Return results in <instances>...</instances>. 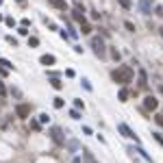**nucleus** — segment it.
Masks as SVG:
<instances>
[{
	"label": "nucleus",
	"instance_id": "f704fd0d",
	"mask_svg": "<svg viewBox=\"0 0 163 163\" xmlns=\"http://www.w3.org/2000/svg\"><path fill=\"white\" fill-rule=\"evenodd\" d=\"M0 4H2V0H0Z\"/></svg>",
	"mask_w": 163,
	"mask_h": 163
},
{
	"label": "nucleus",
	"instance_id": "393cba45",
	"mask_svg": "<svg viewBox=\"0 0 163 163\" xmlns=\"http://www.w3.org/2000/svg\"><path fill=\"white\" fill-rule=\"evenodd\" d=\"M155 122H157V124L163 128V115H161V113H157V115H155Z\"/></svg>",
	"mask_w": 163,
	"mask_h": 163
},
{
	"label": "nucleus",
	"instance_id": "4be33fe9",
	"mask_svg": "<svg viewBox=\"0 0 163 163\" xmlns=\"http://www.w3.org/2000/svg\"><path fill=\"white\" fill-rule=\"evenodd\" d=\"M31 128H33V130H41V122H37V120H31Z\"/></svg>",
	"mask_w": 163,
	"mask_h": 163
},
{
	"label": "nucleus",
	"instance_id": "412c9836",
	"mask_svg": "<svg viewBox=\"0 0 163 163\" xmlns=\"http://www.w3.org/2000/svg\"><path fill=\"white\" fill-rule=\"evenodd\" d=\"M70 118H72V120H81V113H79V109H72V111H70Z\"/></svg>",
	"mask_w": 163,
	"mask_h": 163
},
{
	"label": "nucleus",
	"instance_id": "a211bd4d",
	"mask_svg": "<svg viewBox=\"0 0 163 163\" xmlns=\"http://www.w3.org/2000/svg\"><path fill=\"white\" fill-rule=\"evenodd\" d=\"M4 24L13 28V26H15V20H13V15H7V18H4Z\"/></svg>",
	"mask_w": 163,
	"mask_h": 163
},
{
	"label": "nucleus",
	"instance_id": "f8f14e48",
	"mask_svg": "<svg viewBox=\"0 0 163 163\" xmlns=\"http://www.w3.org/2000/svg\"><path fill=\"white\" fill-rule=\"evenodd\" d=\"M128 96H130V94H128V89H126V87H124V89H120V94H118L120 102H128Z\"/></svg>",
	"mask_w": 163,
	"mask_h": 163
},
{
	"label": "nucleus",
	"instance_id": "f257e3e1",
	"mask_svg": "<svg viewBox=\"0 0 163 163\" xmlns=\"http://www.w3.org/2000/svg\"><path fill=\"white\" fill-rule=\"evenodd\" d=\"M133 76H135V72H133L130 65H118L111 72V79H113V83H118V85H128V83L133 81Z\"/></svg>",
	"mask_w": 163,
	"mask_h": 163
},
{
	"label": "nucleus",
	"instance_id": "bb28decb",
	"mask_svg": "<svg viewBox=\"0 0 163 163\" xmlns=\"http://www.w3.org/2000/svg\"><path fill=\"white\" fill-rule=\"evenodd\" d=\"M83 87H85V89H87V91H91V83H89V81H87V79H83Z\"/></svg>",
	"mask_w": 163,
	"mask_h": 163
},
{
	"label": "nucleus",
	"instance_id": "4468645a",
	"mask_svg": "<svg viewBox=\"0 0 163 163\" xmlns=\"http://www.w3.org/2000/svg\"><path fill=\"white\" fill-rule=\"evenodd\" d=\"M0 65H2L4 70H13V63H11L9 59H0Z\"/></svg>",
	"mask_w": 163,
	"mask_h": 163
},
{
	"label": "nucleus",
	"instance_id": "a878e982",
	"mask_svg": "<svg viewBox=\"0 0 163 163\" xmlns=\"http://www.w3.org/2000/svg\"><path fill=\"white\" fill-rule=\"evenodd\" d=\"M74 107H76V109H85V102H83V100H79V98H76V100H74Z\"/></svg>",
	"mask_w": 163,
	"mask_h": 163
},
{
	"label": "nucleus",
	"instance_id": "ddd939ff",
	"mask_svg": "<svg viewBox=\"0 0 163 163\" xmlns=\"http://www.w3.org/2000/svg\"><path fill=\"white\" fill-rule=\"evenodd\" d=\"M109 52H111V59H113V61H120V59H122V54L118 52V48H109Z\"/></svg>",
	"mask_w": 163,
	"mask_h": 163
},
{
	"label": "nucleus",
	"instance_id": "2f4dec72",
	"mask_svg": "<svg viewBox=\"0 0 163 163\" xmlns=\"http://www.w3.org/2000/svg\"><path fill=\"white\" fill-rule=\"evenodd\" d=\"M155 13H157V15H159V18H163V7H161V4H159V7H157V9H155Z\"/></svg>",
	"mask_w": 163,
	"mask_h": 163
},
{
	"label": "nucleus",
	"instance_id": "2eb2a0df",
	"mask_svg": "<svg viewBox=\"0 0 163 163\" xmlns=\"http://www.w3.org/2000/svg\"><path fill=\"white\" fill-rule=\"evenodd\" d=\"M50 85H52V87H54V89H61V87H63V83L59 81V79H57V76H54V79H50Z\"/></svg>",
	"mask_w": 163,
	"mask_h": 163
},
{
	"label": "nucleus",
	"instance_id": "f03ea898",
	"mask_svg": "<svg viewBox=\"0 0 163 163\" xmlns=\"http://www.w3.org/2000/svg\"><path fill=\"white\" fill-rule=\"evenodd\" d=\"M89 46H91V50H94V54L98 59H104L107 57V46H104V41L100 39V37H91Z\"/></svg>",
	"mask_w": 163,
	"mask_h": 163
},
{
	"label": "nucleus",
	"instance_id": "6ab92c4d",
	"mask_svg": "<svg viewBox=\"0 0 163 163\" xmlns=\"http://www.w3.org/2000/svg\"><path fill=\"white\" fill-rule=\"evenodd\" d=\"M52 104H54V109H63V104H65V102H63V98H54V102H52Z\"/></svg>",
	"mask_w": 163,
	"mask_h": 163
},
{
	"label": "nucleus",
	"instance_id": "cd10ccee",
	"mask_svg": "<svg viewBox=\"0 0 163 163\" xmlns=\"http://www.w3.org/2000/svg\"><path fill=\"white\" fill-rule=\"evenodd\" d=\"M152 137H155V141L161 144V148H163V137H161V135H159V133H152Z\"/></svg>",
	"mask_w": 163,
	"mask_h": 163
},
{
	"label": "nucleus",
	"instance_id": "b1692460",
	"mask_svg": "<svg viewBox=\"0 0 163 163\" xmlns=\"http://www.w3.org/2000/svg\"><path fill=\"white\" fill-rule=\"evenodd\" d=\"M7 96V87H4V83L0 81V98H4Z\"/></svg>",
	"mask_w": 163,
	"mask_h": 163
},
{
	"label": "nucleus",
	"instance_id": "20e7f679",
	"mask_svg": "<svg viewBox=\"0 0 163 163\" xmlns=\"http://www.w3.org/2000/svg\"><path fill=\"white\" fill-rule=\"evenodd\" d=\"M118 133H122V137H126V139H135V141H139V137L130 130V126H128V124H124V122L118 124Z\"/></svg>",
	"mask_w": 163,
	"mask_h": 163
},
{
	"label": "nucleus",
	"instance_id": "9d476101",
	"mask_svg": "<svg viewBox=\"0 0 163 163\" xmlns=\"http://www.w3.org/2000/svg\"><path fill=\"white\" fill-rule=\"evenodd\" d=\"M72 20L79 22V24H85V13H81V11H72Z\"/></svg>",
	"mask_w": 163,
	"mask_h": 163
},
{
	"label": "nucleus",
	"instance_id": "9b49d317",
	"mask_svg": "<svg viewBox=\"0 0 163 163\" xmlns=\"http://www.w3.org/2000/svg\"><path fill=\"white\" fill-rule=\"evenodd\" d=\"M139 87H141V89H146V87H148V76H146V72H144V70L139 72Z\"/></svg>",
	"mask_w": 163,
	"mask_h": 163
},
{
	"label": "nucleus",
	"instance_id": "39448f33",
	"mask_svg": "<svg viewBox=\"0 0 163 163\" xmlns=\"http://www.w3.org/2000/svg\"><path fill=\"white\" fill-rule=\"evenodd\" d=\"M50 137H52V141L59 144V146L65 144V139H63V130H61L59 126H52V128H50Z\"/></svg>",
	"mask_w": 163,
	"mask_h": 163
},
{
	"label": "nucleus",
	"instance_id": "1a4fd4ad",
	"mask_svg": "<svg viewBox=\"0 0 163 163\" xmlns=\"http://www.w3.org/2000/svg\"><path fill=\"white\" fill-rule=\"evenodd\" d=\"M54 61H57V59H54L52 54H41L39 57V63L41 65H46V68H48V65H54Z\"/></svg>",
	"mask_w": 163,
	"mask_h": 163
},
{
	"label": "nucleus",
	"instance_id": "5701e85b",
	"mask_svg": "<svg viewBox=\"0 0 163 163\" xmlns=\"http://www.w3.org/2000/svg\"><path fill=\"white\" fill-rule=\"evenodd\" d=\"M7 41H9V43H11V46H13V48H15V46H18V39H15V37H13V35H7Z\"/></svg>",
	"mask_w": 163,
	"mask_h": 163
},
{
	"label": "nucleus",
	"instance_id": "c756f323",
	"mask_svg": "<svg viewBox=\"0 0 163 163\" xmlns=\"http://www.w3.org/2000/svg\"><path fill=\"white\" fill-rule=\"evenodd\" d=\"M48 120H50V118H48V113H41V115H39V122L41 124H46Z\"/></svg>",
	"mask_w": 163,
	"mask_h": 163
},
{
	"label": "nucleus",
	"instance_id": "f3484780",
	"mask_svg": "<svg viewBox=\"0 0 163 163\" xmlns=\"http://www.w3.org/2000/svg\"><path fill=\"white\" fill-rule=\"evenodd\" d=\"M39 46V39L37 37H28V48H37Z\"/></svg>",
	"mask_w": 163,
	"mask_h": 163
},
{
	"label": "nucleus",
	"instance_id": "7ed1b4c3",
	"mask_svg": "<svg viewBox=\"0 0 163 163\" xmlns=\"http://www.w3.org/2000/svg\"><path fill=\"white\" fill-rule=\"evenodd\" d=\"M31 109H33V107H31L28 102H20V104L15 107V115L22 118V120H26V118L31 115Z\"/></svg>",
	"mask_w": 163,
	"mask_h": 163
},
{
	"label": "nucleus",
	"instance_id": "c85d7f7f",
	"mask_svg": "<svg viewBox=\"0 0 163 163\" xmlns=\"http://www.w3.org/2000/svg\"><path fill=\"white\" fill-rule=\"evenodd\" d=\"M118 2H120V4H122L124 9H130V0H118Z\"/></svg>",
	"mask_w": 163,
	"mask_h": 163
},
{
	"label": "nucleus",
	"instance_id": "0eeeda50",
	"mask_svg": "<svg viewBox=\"0 0 163 163\" xmlns=\"http://www.w3.org/2000/svg\"><path fill=\"white\" fill-rule=\"evenodd\" d=\"M150 4H152V0H139L137 7H139V11H141L144 15H150V13H152V7H150Z\"/></svg>",
	"mask_w": 163,
	"mask_h": 163
},
{
	"label": "nucleus",
	"instance_id": "473e14b6",
	"mask_svg": "<svg viewBox=\"0 0 163 163\" xmlns=\"http://www.w3.org/2000/svg\"><path fill=\"white\" fill-rule=\"evenodd\" d=\"M15 2H20V4H24V0H15Z\"/></svg>",
	"mask_w": 163,
	"mask_h": 163
},
{
	"label": "nucleus",
	"instance_id": "7c9ffc66",
	"mask_svg": "<svg viewBox=\"0 0 163 163\" xmlns=\"http://www.w3.org/2000/svg\"><path fill=\"white\" fill-rule=\"evenodd\" d=\"M18 33H20V35H28V28H26V26H20Z\"/></svg>",
	"mask_w": 163,
	"mask_h": 163
},
{
	"label": "nucleus",
	"instance_id": "72a5a7b5",
	"mask_svg": "<svg viewBox=\"0 0 163 163\" xmlns=\"http://www.w3.org/2000/svg\"><path fill=\"white\" fill-rule=\"evenodd\" d=\"M0 22H2V15H0Z\"/></svg>",
	"mask_w": 163,
	"mask_h": 163
},
{
	"label": "nucleus",
	"instance_id": "6e6552de",
	"mask_svg": "<svg viewBox=\"0 0 163 163\" xmlns=\"http://www.w3.org/2000/svg\"><path fill=\"white\" fill-rule=\"evenodd\" d=\"M48 4L54 7V9H59V11H65L68 9V2L65 0H48Z\"/></svg>",
	"mask_w": 163,
	"mask_h": 163
},
{
	"label": "nucleus",
	"instance_id": "aec40b11",
	"mask_svg": "<svg viewBox=\"0 0 163 163\" xmlns=\"http://www.w3.org/2000/svg\"><path fill=\"white\" fill-rule=\"evenodd\" d=\"M124 28H126V31H130V33H135V24H133V22H128V20L124 22Z\"/></svg>",
	"mask_w": 163,
	"mask_h": 163
},
{
	"label": "nucleus",
	"instance_id": "423d86ee",
	"mask_svg": "<svg viewBox=\"0 0 163 163\" xmlns=\"http://www.w3.org/2000/svg\"><path fill=\"white\" fill-rule=\"evenodd\" d=\"M144 109H146V111H157V109H159V100H157L155 96H146V98H144Z\"/></svg>",
	"mask_w": 163,
	"mask_h": 163
},
{
	"label": "nucleus",
	"instance_id": "dca6fc26",
	"mask_svg": "<svg viewBox=\"0 0 163 163\" xmlns=\"http://www.w3.org/2000/svg\"><path fill=\"white\" fill-rule=\"evenodd\" d=\"M81 33H83V35H89V33H91V26H89L87 22H85V24H81Z\"/></svg>",
	"mask_w": 163,
	"mask_h": 163
}]
</instances>
